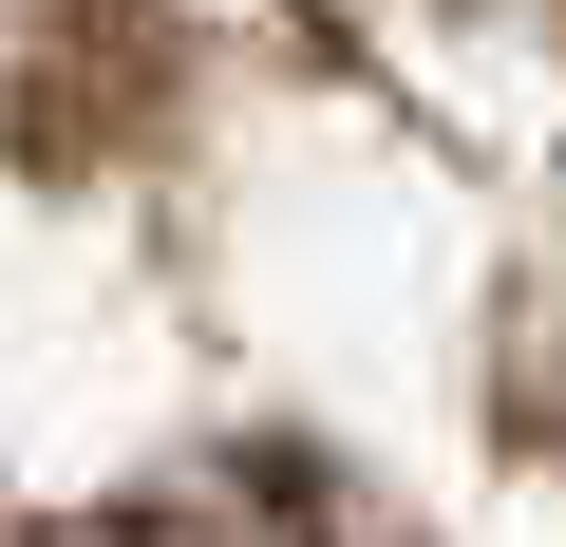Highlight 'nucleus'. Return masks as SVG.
I'll return each mask as SVG.
<instances>
[{"label": "nucleus", "mask_w": 566, "mask_h": 547, "mask_svg": "<svg viewBox=\"0 0 566 547\" xmlns=\"http://www.w3.org/2000/svg\"><path fill=\"white\" fill-rule=\"evenodd\" d=\"M76 547H416L340 453H303V434H245V453H189V472H151V491H114Z\"/></svg>", "instance_id": "f257e3e1"}]
</instances>
